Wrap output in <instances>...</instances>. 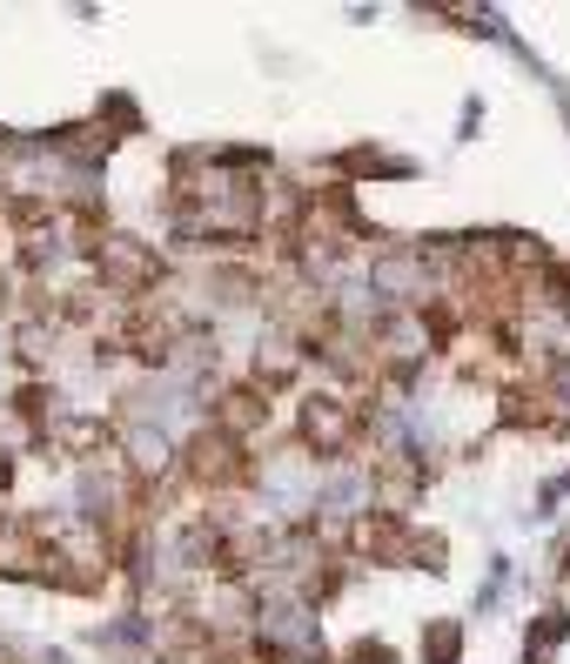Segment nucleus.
I'll return each instance as SVG.
<instances>
[{"instance_id": "nucleus-1", "label": "nucleus", "mask_w": 570, "mask_h": 664, "mask_svg": "<svg viewBox=\"0 0 570 664\" xmlns=\"http://www.w3.org/2000/svg\"><path fill=\"white\" fill-rule=\"evenodd\" d=\"M241 437H222V430H202L195 443H189V476L195 483H208V490H228V483H241V450H235Z\"/></svg>"}, {"instance_id": "nucleus-3", "label": "nucleus", "mask_w": 570, "mask_h": 664, "mask_svg": "<svg viewBox=\"0 0 570 664\" xmlns=\"http://www.w3.org/2000/svg\"><path fill=\"white\" fill-rule=\"evenodd\" d=\"M302 430H309V450H322V457H336V450H349V437H356V424H349V409H343L336 396H315V403L302 409Z\"/></svg>"}, {"instance_id": "nucleus-2", "label": "nucleus", "mask_w": 570, "mask_h": 664, "mask_svg": "<svg viewBox=\"0 0 570 664\" xmlns=\"http://www.w3.org/2000/svg\"><path fill=\"white\" fill-rule=\"evenodd\" d=\"M95 263H101V276H108L115 289H141V282L161 276V263L148 256L135 235H101V242H95Z\"/></svg>"}]
</instances>
